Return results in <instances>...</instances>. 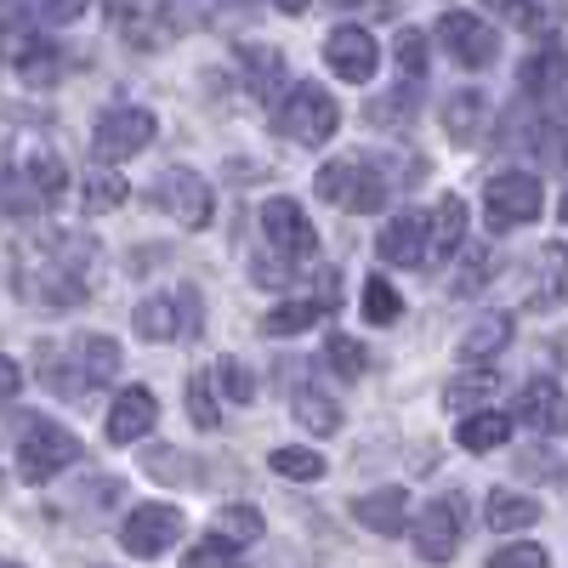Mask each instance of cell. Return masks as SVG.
Listing matches in <instances>:
<instances>
[{
  "mask_svg": "<svg viewBox=\"0 0 568 568\" xmlns=\"http://www.w3.org/2000/svg\"><path fill=\"white\" fill-rule=\"evenodd\" d=\"M535 284H529V302L535 307H557V302H568V251H557V245H546L540 251V262H535Z\"/></svg>",
  "mask_w": 568,
  "mask_h": 568,
  "instance_id": "obj_23",
  "label": "cell"
},
{
  "mask_svg": "<svg viewBox=\"0 0 568 568\" xmlns=\"http://www.w3.org/2000/svg\"><path fill=\"white\" fill-rule=\"evenodd\" d=\"M495 393H500V375L484 369V364H471L466 375H455V382L444 387V404H449V409H471V404H484V398H495Z\"/></svg>",
  "mask_w": 568,
  "mask_h": 568,
  "instance_id": "obj_29",
  "label": "cell"
},
{
  "mask_svg": "<svg viewBox=\"0 0 568 568\" xmlns=\"http://www.w3.org/2000/svg\"><path fill=\"white\" fill-rule=\"evenodd\" d=\"M324 63L336 69L342 80L364 85V80H375V63H382V52H375V34H369V29L342 23V29H329V40H324Z\"/></svg>",
  "mask_w": 568,
  "mask_h": 568,
  "instance_id": "obj_9",
  "label": "cell"
},
{
  "mask_svg": "<svg viewBox=\"0 0 568 568\" xmlns=\"http://www.w3.org/2000/svg\"><path fill=\"white\" fill-rule=\"evenodd\" d=\"M562 222H568V200H562Z\"/></svg>",
  "mask_w": 568,
  "mask_h": 568,
  "instance_id": "obj_47",
  "label": "cell"
},
{
  "mask_svg": "<svg viewBox=\"0 0 568 568\" xmlns=\"http://www.w3.org/2000/svg\"><path fill=\"white\" fill-rule=\"evenodd\" d=\"M506 342H511V318H506V313H489V318H478V324H466L460 358H466V364H489L495 353H506Z\"/></svg>",
  "mask_w": 568,
  "mask_h": 568,
  "instance_id": "obj_21",
  "label": "cell"
},
{
  "mask_svg": "<svg viewBox=\"0 0 568 568\" xmlns=\"http://www.w3.org/2000/svg\"><path fill=\"white\" fill-rule=\"evenodd\" d=\"M506 438H511V415H500V409H478L460 420V449H471V455H489Z\"/></svg>",
  "mask_w": 568,
  "mask_h": 568,
  "instance_id": "obj_27",
  "label": "cell"
},
{
  "mask_svg": "<svg viewBox=\"0 0 568 568\" xmlns=\"http://www.w3.org/2000/svg\"><path fill=\"white\" fill-rule=\"evenodd\" d=\"M131 324H136V336H142V342H171L176 329H182L176 296H142L136 313H131Z\"/></svg>",
  "mask_w": 568,
  "mask_h": 568,
  "instance_id": "obj_25",
  "label": "cell"
},
{
  "mask_svg": "<svg viewBox=\"0 0 568 568\" xmlns=\"http://www.w3.org/2000/svg\"><path fill=\"white\" fill-rule=\"evenodd\" d=\"M74 364H80V387H103L120 375V342L109 336H80L74 342Z\"/></svg>",
  "mask_w": 568,
  "mask_h": 568,
  "instance_id": "obj_20",
  "label": "cell"
},
{
  "mask_svg": "<svg viewBox=\"0 0 568 568\" xmlns=\"http://www.w3.org/2000/svg\"><path fill=\"white\" fill-rule=\"evenodd\" d=\"M109 12H114V23L125 29L131 45H160V40L171 34L165 0H109Z\"/></svg>",
  "mask_w": 568,
  "mask_h": 568,
  "instance_id": "obj_17",
  "label": "cell"
},
{
  "mask_svg": "<svg viewBox=\"0 0 568 568\" xmlns=\"http://www.w3.org/2000/svg\"><path fill=\"white\" fill-rule=\"evenodd\" d=\"M18 74H23L29 85H58L63 58L52 52V45H23V52H18Z\"/></svg>",
  "mask_w": 568,
  "mask_h": 568,
  "instance_id": "obj_34",
  "label": "cell"
},
{
  "mask_svg": "<svg viewBox=\"0 0 568 568\" xmlns=\"http://www.w3.org/2000/svg\"><path fill=\"white\" fill-rule=\"evenodd\" d=\"M160 420V404L149 387H125L114 404H109V420H103V433L109 444H136V438H149V426Z\"/></svg>",
  "mask_w": 568,
  "mask_h": 568,
  "instance_id": "obj_11",
  "label": "cell"
},
{
  "mask_svg": "<svg viewBox=\"0 0 568 568\" xmlns=\"http://www.w3.org/2000/svg\"><path fill=\"white\" fill-rule=\"evenodd\" d=\"M398 63H404L409 80L426 74V34H420V29H404V34H398Z\"/></svg>",
  "mask_w": 568,
  "mask_h": 568,
  "instance_id": "obj_40",
  "label": "cell"
},
{
  "mask_svg": "<svg viewBox=\"0 0 568 568\" xmlns=\"http://www.w3.org/2000/svg\"><path fill=\"white\" fill-rule=\"evenodd\" d=\"M324 318V302L318 296H296V302H278L267 318H262V336H302Z\"/></svg>",
  "mask_w": 568,
  "mask_h": 568,
  "instance_id": "obj_28",
  "label": "cell"
},
{
  "mask_svg": "<svg viewBox=\"0 0 568 568\" xmlns=\"http://www.w3.org/2000/svg\"><path fill=\"white\" fill-rule=\"evenodd\" d=\"M324 369H329V375H342V382H358V375L369 369L364 342H353V336H329V342H324Z\"/></svg>",
  "mask_w": 568,
  "mask_h": 568,
  "instance_id": "obj_32",
  "label": "cell"
},
{
  "mask_svg": "<svg viewBox=\"0 0 568 568\" xmlns=\"http://www.w3.org/2000/svg\"><path fill=\"white\" fill-rule=\"evenodd\" d=\"M262 233H267V245L291 262V267H302V262L318 256V233H313L307 211H302L291 194H278V200L262 205Z\"/></svg>",
  "mask_w": 568,
  "mask_h": 568,
  "instance_id": "obj_5",
  "label": "cell"
},
{
  "mask_svg": "<svg viewBox=\"0 0 568 568\" xmlns=\"http://www.w3.org/2000/svg\"><path fill=\"white\" fill-rule=\"evenodd\" d=\"M489 568H551V557L535 546V540H517V546H500L489 557Z\"/></svg>",
  "mask_w": 568,
  "mask_h": 568,
  "instance_id": "obj_39",
  "label": "cell"
},
{
  "mask_svg": "<svg viewBox=\"0 0 568 568\" xmlns=\"http://www.w3.org/2000/svg\"><path fill=\"white\" fill-rule=\"evenodd\" d=\"M34 12H40L45 23H74V18L85 12V0H34Z\"/></svg>",
  "mask_w": 568,
  "mask_h": 568,
  "instance_id": "obj_43",
  "label": "cell"
},
{
  "mask_svg": "<svg viewBox=\"0 0 568 568\" xmlns=\"http://www.w3.org/2000/svg\"><path fill=\"white\" fill-rule=\"evenodd\" d=\"M562 80V52H540L524 63V91H551Z\"/></svg>",
  "mask_w": 568,
  "mask_h": 568,
  "instance_id": "obj_38",
  "label": "cell"
},
{
  "mask_svg": "<svg viewBox=\"0 0 568 568\" xmlns=\"http://www.w3.org/2000/svg\"><path fill=\"white\" fill-rule=\"evenodd\" d=\"M484 120H489V103L478 98V91H455V98L444 103V125H449V136L460 142V149L484 136Z\"/></svg>",
  "mask_w": 568,
  "mask_h": 568,
  "instance_id": "obj_26",
  "label": "cell"
},
{
  "mask_svg": "<svg viewBox=\"0 0 568 568\" xmlns=\"http://www.w3.org/2000/svg\"><path fill=\"white\" fill-rule=\"evenodd\" d=\"M240 74L251 85V98H278L284 91V52H273V45H240Z\"/></svg>",
  "mask_w": 568,
  "mask_h": 568,
  "instance_id": "obj_19",
  "label": "cell"
},
{
  "mask_svg": "<svg viewBox=\"0 0 568 568\" xmlns=\"http://www.w3.org/2000/svg\"><path fill=\"white\" fill-rule=\"evenodd\" d=\"M176 535H182V511L165 506V500H149V506H136V511L125 517L120 546H125L131 557H142V562H154V557H165V551L176 546Z\"/></svg>",
  "mask_w": 568,
  "mask_h": 568,
  "instance_id": "obj_6",
  "label": "cell"
},
{
  "mask_svg": "<svg viewBox=\"0 0 568 568\" xmlns=\"http://www.w3.org/2000/svg\"><path fill=\"white\" fill-rule=\"evenodd\" d=\"M336 7H358V0H336Z\"/></svg>",
  "mask_w": 568,
  "mask_h": 568,
  "instance_id": "obj_46",
  "label": "cell"
},
{
  "mask_svg": "<svg viewBox=\"0 0 568 568\" xmlns=\"http://www.w3.org/2000/svg\"><path fill=\"white\" fill-rule=\"evenodd\" d=\"M278 7H284V12H307V0H278Z\"/></svg>",
  "mask_w": 568,
  "mask_h": 568,
  "instance_id": "obj_45",
  "label": "cell"
},
{
  "mask_svg": "<svg viewBox=\"0 0 568 568\" xmlns=\"http://www.w3.org/2000/svg\"><path fill=\"white\" fill-rule=\"evenodd\" d=\"M489 12H495V18H506V23H517V29H535V23H540L535 0H489Z\"/></svg>",
  "mask_w": 568,
  "mask_h": 568,
  "instance_id": "obj_42",
  "label": "cell"
},
{
  "mask_svg": "<svg viewBox=\"0 0 568 568\" xmlns=\"http://www.w3.org/2000/svg\"><path fill=\"white\" fill-rule=\"evenodd\" d=\"M18 387H23V369L0 353V398H18Z\"/></svg>",
  "mask_w": 568,
  "mask_h": 568,
  "instance_id": "obj_44",
  "label": "cell"
},
{
  "mask_svg": "<svg viewBox=\"0 0 568 568\" xmlns=\"http://www.w3.org/2000/svg\"><path fill=\"white\" fill-rule=\"evenodd\" d=\"M291 409H296V420L307 426V433H318V438H329L342 426V404L329 398L324 387H296L291 393Z\"/></svg>",
  "mask_w": 568,
  "mask_h": 568,
  "instance_id": "obj_24",
  "label": "cell"
},
{
  "mask_svg": "<svg viewBox=\"0 0 568 568\" xmlns=\"http://www.w3.org/2000/svg\"><path fill=\"white\" fill-rule=\"evenodd\" d=\"M353 517H358L369 535H404V524H409V495H404V489L358 495V500H353Z\"/></svg>",
  "mask_w": 568,
  "mask_h": 568,
  "instance_id": "obj_18",
  "label": "cell"
},
{
  "mask_svg": "<svg viewBox=\"0 0 568 568\" xmlns=\"http://www.w3.org/2000/svg\"><path fill=\"white\" fill-rule=\"evenodd\" d=\"M375 251H382V262L393 267H426V216L420 211H404L382 227V240H375Z\"/></svg>",
  "mask_w": 568,
  "mask_h": 568,
  "instance_id": "obj_14",
  "label": "cell"
},
{
  "mask_svg": "<svg viewBox=\"0 0 568 568\" xmlns=\"http://www.w3.org/2000/svg\"><path fill=\"white\" fill-rule=\"evenodd\" d=\"M415 551L426 562H449L460 551V506L455 500L420 506V517H415Z\"/></svg>",
  "mask_w": 568,
  "mask_h": 568,
  "instance_id": "obj_10",
  "label": "cell"
},
{
  "mask_svg": "<svg viewBox=\"0 0 568 568\" xmlns=\"http://www.w3.org/2000/svg\"><path fill=\"white\" fill-rule=\"evenodd\" d=\"M182 568H245V562H240V546H227L222 535H205L200 546H187Z\"/></svg>",
  "mask_w": 568,
  "mask_h": 568,
  "instance_id": "obj_35",
  "label": "cell"
},
{
  "mask_svg": "<svg viewBox=\"0 0 568 568\" xmlns=\"http://www.w3.org/2000/svg\"><path fill=\"white\" fill-rule=\"evenodd\" d=\"M438 40H444V52L466 69H489L495 52H500V40L484 18H471V12H444L438 18Z\"/></svg>",
  "mask_w": 568,
  "mask_h": 568,
  "instance_id": "obj_8",
  "label": "cell"
},
{
  "mask_svg": "<svg viewBox=\"0 0 568 568\" xmlns=\"http://www.w3.org/2000/svg\"><path fill=\"white\" fill-rule=\"evenodd\" d=\"M484 517H489V529H495V535L535 529V524H540V500L517 495V489H495V495H489V506H484Z\"/></svg>",
  "mask_w": 568,
  "mask_h": 568,
  "instance_id": "obj_22",
  "label": "cell"
},
{
  "mask_svg": "<svg viewBox=\"0 0 568 568\" xmlns=\"http://www.w3.org/2000/svg\"><path fill=\"white\" fill-rule=\"evenodd\" d=\"M466 240V200L460 194H444L426 216V262H449Z\"/></svg>",
  "mask_w": 568,
  "mask_h": 568,
  "instance_id": "obj_16",
  "label": "cell"
},
{
  "mask_svg": "<svg viewBox=\"0 0 568 568\" xmlns=\"http://www.w3.org/2000/svg\"><path fill=\"white\" fill-rule=\"evenodd\" d=\"M267 466L278 471V478H296V484L324 478V455H318V449H302V444H284V449H273V455H267Z\"/></svg>",
  "mask_w": 568,
  "mask_h": 568,
  "instance_id": "obj_31",
  "label": "cell"
},
{
  "mask_svg": "<svg viewBox=\"0 0 568 568\" xmlns=\"http://www.w3.org/2000/svg\"><path fill=\"white\" fill-rule=\"evenodd\" d=\"M80 460V438L69 433V426H58V420H29V433H23V444H18V471L29 484H52L63 466H74Z\"/></svg>",
  "mask_w": 568,
  "mask_h": 568,
  "instance_id": "obj_2",
  "label": "cell"
},
{
  "mask_svg": "<svg viewBox=\"0 0 568 568\" xmlns=\"http://www.w3.org/2000/svg\"><path fill=\"white\" fill-rule=\"evenodd\" d=\"M278 131L291 142H302V149H324V142L342 131V103L329 98L324 85L302 80V85H291V98L278 103Z\"/></svg>",
  "mask_w": 568,
  "mask_h": 568,
  "instance_id": "obj_1",
  "label": "cell"
},
{
  "mask_svg": "<svg viewBox=\"0 0 568 568\" xmlns=\"http://www.w3.org/2000/svg\"><path fill=\"white\" fill-rule=\"evenodd\" d=\"M517 420H524L529 433H546V438L562 433V426H568V398H562V387L546 382V375H540V382H529L524 398H517Z\"/></svg>",
  "mask_w": 568,
  "mask_h": 568,
  "instance_id": "obj_15",
  "label": "cell"
},
{
  "mask_svg": "<svg viewBox=\"0 0 568 568\" xmlns=\"http://www.w3.org/2000/svg\"><path fill=\"white\" fill-rule=\"evenodd\" d=\"M165 205L182 227H211L216 216V200H211V182L194 176V171H171L165 176Z\"/></svg>",
  "mask_w": 568,
  "mask_h": 568,
  "instance_id": "obj_13",
  "label": "cell"
},
{
  "mask_svg": "<svg viewBox=\"0 0 568 568\" xmlns=\"http://www.w3.org/2000/svg\"><path fill=\"white\" fill-rule=\"evenodd\" d=\"M154 131H160V120H154L149 109H136V103H114V109H103L98 131H91V149H98V160H103V165H114V160H131V154L149 149Z\"/></svg>",
  "mask_w": 568,
  "mask_h": 568,
  "instance_id": "obj_3",
  "label": "cell"
},
{
  "mask_svg": "<svg viewBox=\"0 0 568 568\" xmlns=\"http://www.w3.org/2000/svg\"><path fill=\"white\" fill-rule=\"evenodd\" d=\"M187 415H194V426H211L222 420V409H216V387H211V369H200L194 382H187Z\"/></svg>",
  "mask_w": 568,
  "mask_h": 568,
  "instance_id": "obj_36",
  "label": "cell"
},
{
  "mask_svg": "<svg viewBox=\"0 0 568 568\" xmlns=\"http://www.w3.org/2000/svg\"><path fill=\"white\" fill-rule=\"evenodd\" d=\"M125 200V176L120 171H91L85 182V211H114Z\"/></svg>",
  "mask_w": 568,
  "mask_h": 568,
  "instance_id": "obj_37",
  "label": "cell"
},
{
  "mask_svg": "<svg viewBox=\"0 0 568 568\" xmlns=\"http://www.w3.org/2000/svg\"><path fill=\"white\" fill-rule=\"evenodd\" d=\"M216 382L227 387V398H233V404H251V398H256V382H251V369H240L233 358H227V364L216 369Z\"/></svg>",
  "mask_w": 568,
  "mask_h": 568,
  "instance_id": "obj_41",
  "label": "cell"
},
{
  "mask_svg": "<svg viewBox=\"0 0 568 568\" xmlns=\"http://www.w3.org/2000/svg\"><path fill=\"white\" fill-rule=\"evenodd\" d=\"M540 205H546V187H540V176H529V171H500V176H489V187H484V216H489V227H524V222L540 216Z\"/></svg>",
  "mask_w": 568,
  "mask_h": 568,
  "instance_id": "obj_4",
  "label": "cell"
},
{
  "mask_svg": "<svg viewBox=\"0 0 568 568\" xmlns=\"http://www.w3.org/2000/svg\"><path fill=\"white\" fill-rule=\"evenodd\" d=\"M216 535H222L227 546H256V540H262V511H256V506H240V500L222 506V511H216Z\"/></svg>",
  "mask_w": 568,
  "mask_h": 568,
  "instance_id": "obj_30",
  "label": "cell"
},
{
  "mask_svg": "<svg viewBox=\"0 0 568 568\" xmlns=\"http://www.w3.org/2000/svg\"><path fill=\"white\" fill-rule=\"evenodd\" d=\"M18 187H23L29 211L58 205L63 187H69V171H63V160H58L52 149H29V154H23V171H18Z\"/></svg>",
  "mask_w": 568,
  "mask_h": 568,
  "instance_id": "obj_12",
  "label": "cell"
},
{
  "mask_svg": "<svg viewBox=\"0 0 568 568\" xmlns=\"http://www.w3.org/2000/svg\"><path fill=\"white\" fill-rule=\"evenodd\" d=\"M318 194L329 205H347V211H375V205L387 200V182L375 176L364 160H329L318 171Z\"/></svg>",
  "mask_w": 568,
  "mask_h": 568,
  "instance_id": "obj_7",
  "label": "cell"
},
{
  "mask_svg": "<svg viewBox=\"0 0 568 568\" xmlns=\"http://www.w3.org/2000/svg\"><path fill=\"white\" fill-rule=\"evenodd\" d=\"M364 318H369V324H398V318H404V296L393 291L387 278H369V284H364Z\"/></svg>",
  "mask_w": 568,
  "mask_h": 568,
  "instance_id": "obj_33",
  "label": "cell"
}]
</instances>
